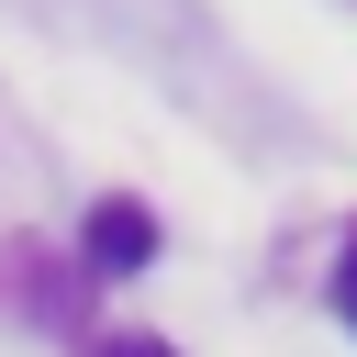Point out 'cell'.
Wrapping results in <instances>:
<instances>
[{"label":"cell","instance_id":"7a4b0ae2","mask_svg":"<svg viewBox=\"0 0 357 357\" xmlns=\"http://www.w3.org/2000/svg\"><path fill=\"white\" fill-rule=\"evenodd\" d=\"M335 312L357 324V234H346V257H335Z\"/></svg>","mask_w":357,"mask_h":357},{"label":"cell","instance_id":"6da1fadb","mask_svg":"<svg viewBox=\"0 0 357 357\" xmlns=\"http://www.w3.org/2000/svg\"><path fill=\"white\" fill-rule=\"evenodd\" d=\"M78 257H89V279H134V268L156 257V212H145V201H100V212L78 223Z\"/></svg>","mask_w":357,"mask_h":357},{"label":"cell","instance_id":"3957f363","mask_svg":"<svg viewBox=\"0 0 357 357\" xmlns=\"http://www.w3.org/2000/svg\"><path fill=\"white\" fill-rule=\"evenodd\" d=\"M100 357H178V346H156V335H112Z\"/></svg>","mask_w":357,"mask_h":357}]
</instances>
